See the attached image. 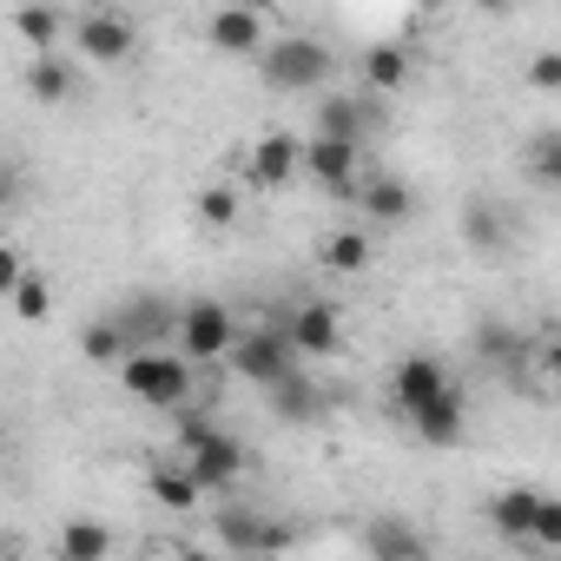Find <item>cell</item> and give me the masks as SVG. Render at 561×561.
I'll return each instance as SVG.
<instances>
[{"label": "cell", "mask_w": 561, "mask_h": 561, "mask_svg": "<svg viewBox=\"0 0 561 561\" xmlns=\"http://www.w3.org/2000/svg\"><path fill=\"white\" fill-rule=\"evenodd\" d=\"M331 67H337V54L318 34H277L257 54V73H264L271 93H318L331 80Z\"/></svg>", "instance_id": "obj_1"}, {"label": "cell", "mask_w": 561, "mask_h": 561, "mask_svg": "<svg viewBox=\"0 0 561 561\" xmlns=\"http://www.w3.org/2000/svg\"><path fill=\"white\" fill-rule=\"evenodd\" d=\"M119 390L133 397V403H146V410H185V397H192V364L179 357V351H126V364H119Z\"/></svg>", "instance_id": "obj_2"}, {"label": "cell", "mask_w": 561, "mask_h": 561, "mask_svg": "<svg viewBox=\"0 0 561 561\" xmlns=\"http://www.w3.org/2000/svg\"><path fill=\"white\" fill-rule=\"evenodd\" d=\"M172 331H179V357H185V364H225L244 324L231 318V305H218V298H192V305H179Z\"/></svg>", "instance_id": "obj_3"}, {"label": "cell", "mask_w": 561, "mask_h": 561, "mask_svg": "<svg viewBox=\"0 0 561 561\" xmlns=\"http://www.w3.org/2000/svg\"><path fill=\"white\" fill-rule=\"evenodd\" d=\"M231 377H244V383H257V390H271V383H285L291 370H298V357H291V344H285V331L277 324H251V331H238V344H231Z\"/></svg>", "instance_id": "obj_4"}, {"label": "cell", "mask_w": 561, "mask_h": 561, "mask_svg": "<svg viewBox=\"0 0 561 561\" xmlns=\"http://www.w3.org/2000/svg\"><path fill=\"white\" fill-rule=\"evenodd\" d=\"M179 469L198 482V495H225V489H238V476L251 469V449H244L231 430H211L205 443L179 449Z\"/></svg>", "instance_id": "obj_5"}, {"label": "cell", "mask_w": 561, "mask_h": 561, "mask_svg": "<svg viewBox=\"0 0 561 561\" xmlns=\"http://www.w3.org/2000/svg\"><path fill=\"white\" fill-rule=\"evenodd\" d=\"M277 331H285V344H291L298 364H305V357H337V351H344V311H337L331 298L291 305L285 318H277Z\"/></svg>", "instance_id": "obj_6"}, {"label": "cell", "mask_w": 561, "mask_h": 561, "mask_svg": "<svg viewBox=\"0 0 561 561\" xmlns=\"http://www.w3.org/2000/svg\"><path fill=\"white\" fill-rule=\"evenodd\" d=\"M73 47H80L93 67H119V60H133V47H139V21L119 14V8H87V14L73 21Z\"/></svg>", "instance_id": "obj_7"}, {"label": "cell", "mask_w": 561, "mask_h": 561, "mask_svg": "<svg viewBox=\"0 0 561 561\" xmlns=\"http://www.w3.org/2000/svg\"><path fill=\"white\" fill-rule=\"evenodd\" d=\"M298 172H305V139L285 133V126L264 133V139L244 152V185H251V192H285Z\"/></svg>", "instance_id": "obj_8"}, {"label": "cell", "mask_w": 561, "mask_h": 561, "mask_svg": "<svg viewBox=\"0 0 561 561\" xmlns=\"http://www.w3.org/2000/svg\"><path fill=\"white\" fill-rule=\"evenodd\" d=\"M449 383H456V377H449V364H443V357L410 351V357H397V370H390V403H397V416H416V410H423V403H436Z\"/></svg>", "instance_id": "obj_9"}, {"label": "cell", "mask_w": 561, "mask_h": 561, "mask_svg": "<svg viewBox=\"0 0 561 561\" xmlns=\"http://www.w3.org/2000/svg\"><path fill=\"white\" fill-rule=\"evenodd\" d=\"M218 541L231 554H285L291 548V528L271 522V515H257V508H218Z\"/></svg>", "instance_id": "obj_10"}, {"label": "cell", "mask_w": 561, "mask_h": 561, "mask_svg": "<svg viewBox=\"0 0 561 561\" xmlns=\"http://www.w3.org/2000/svg\"><path fill=\"white\" fill-rule=\"evenodd\" d=\"M305 172H311L324 192L351 198L357 179H364V146H344V139H305Z\"/></svg>", "instance_id": "obj_11"}, {"label": "cell", "mask_w": 561, "mask_h": 561, "mask_svg": "<svg viewBox=\"0 0 561 561\" xmlns=\"http://www.w3.org/2000/svg\"><path fill=\"white\" fill-rule=\"evenodd\" d=\"M205 41L218 47V54H231V60H257L264 54V14L257 8H218L211 21H205Z\"/></svg>", "instance_id": "obj_12"}, {"label": "cell", "mask_w": 561, "mask_h": 561, "mask_svg": "<svg viewBox=\"0 0 561 561\" xmlns=\"http://www.w3.org/2000/svg\"><path fill=\"white\" fill-rule=\"evenodd\" d=\"M403 423H410L430 449H456V443H462V430H469V397H462V383H449L436 403H423V410H416V416H403Z\"/></svg>", "instance_id": "obj_13"}, {"label": "cell", "mask_w": 561, "mask_h": 561, "mask_svg": "<svg viewBox=\"0 0 561 561\" xmlns=\"http://www.w3.org/2000/svg\"><path fill=\"white\" fill-rule=\"evenodd\" d=\"M351 205H357V211H370L377 225H410V218H416V192H410L403 179H390V172H370V179H357Z\"/></svg>", "instance_id": "obj_14"}, {"label": "cell", "mask_w": 561, "mask_h": 561, "mask_svg": "<svg viewBox=\"0 0 561 561\" xmlns=\"http://www.w3.org/2000/svg\"><path fill=\"white\" fill-rule=\"evenodd\" d=\"M54 561H113V528L100 515H67L54 528Z\"/></svg>", "instance_id": "obj_15"}, {"label": "cell", "mask_w": 561, "mask_h": 561, "mask_svg": "<svg viewBox=\"0 0 561 561\" xmlns=\"http://www.w3.org/2000/svg\"><path fill=\"white\" fill-rule=\"evenodd\" d=\"M172 305L165 298H133V305H119L113 311V324H119V337H126V351H152L159 344V331H172Z\"/></svg>", "instance_id": "obj_16"}, {"label": "cell", "mask_w": 561, "mask_h": 561, "mask_svg": "<svg viewBox=\"0 0 561 561\" xmlns=\"http://www.w3.org/2000/svg\"><path fill=\"white\" fill-rule=\"evenodd\" d=\"M364 554H370V561H430V541H423L410 522L377 515V522L364 528Z\"/></svg>", "instance_id": "obj_17"}, {"label": "cell", "mask_w": 561, "mask_h": 561, "mask_svg": "<svg viewBox=\"0 0 561 561\" xmlns=\"http://www.w3.org/2000/svg\"><path fill=\"white\" fill-rule=\"evenodd\" d=\"M73 87H80V73H73L67 54H41V60H27V93H34V106H67Z\"/></svg>", "instance_id": "obj_18"}, {"label": "cell", "mask_w": 561, "mask_h": 561, "mask_svg": "<svg viewBox=\"0 0 561 561\" xmlns=\"http://www.w3.org/2000/svg\"><path fill=\"white\" fill-rule=\"evenodd\" d=\"M264 397H271V410L285 416V423H318L324 416V390L311 383V370H291L285 383H271Z\"/></svg>", "instance_id": "obj_19"}, {"label": "cell", "mask_w": 561, "mask_h": 561, "mask_svg": "<svg viewBox=\"0 0 561 561\" xmlns=\"http://www.w3.org/2000/svg\"><path fill=\"white\" fill-rule=\"evenodd\" d=\"M535 502H541V489H502V495H489V528H495L502 541H528Z\"/></svg>", "instance_id": "obj_20"}, {"label": "cell", "mask_w": 561, "mask_h": 561, "mask_svg": "<svg viewBox=\"0 0 561 561\" xmlns=\"http://www.w3.org/2000/svg\"><path fill=\"white\" fill-rule=\"evenodd\" d=\"M146 495H152V502H159L165 515H192V508L205 502V495H198V482H192V476H185L179 462H159V469L146 476Z\"/></svg>", "instance_id": "obj_21"}, {"label": "cell", "mask_w": 561, "mask_h": 561, "mask_svg": "<svg viewBox=\"0 0 561 561\" xmlns=\"http://www.w3.org/2000/svg\"><path fill=\"white\" fill-rule=\"evenodd\" d=\"M364 87H370V93H403V87H410V54H403L397 41H377V47L364 54Z\"/></svg>", "instance_id": "obj_22"}, {"label": "cell", "mask_w": 561, "mask_h": 561, "mask_svg": "<svg viewBox=\"0 0 561 561\" xmlns=\"http://www.w3.org/2000/svg\"><path fill=\"white\" fill-rule=\"evenodd\" d=\"M324 271H337V277H357V271H370V231H357V225H337L331 238H324Z\"/></svg>", "instance_id": "obj_23"}, {"label": "cell", "mask_w": 561, "mask_h": 561, "mask_svg": "<svg viewBox=\"0 0 561 561\" xmlns=\"http://www.w3.org/2000/svg\"><path fill=\"white\" fill-rule=\"evenodd\" d=\"M364 133H370V106H357V100H324L318 106V139L364 146Z\"/></svg>", "instance_id": "obj_24"}, {"label": "cell", "mask_w": 561, "mask_h": 561, "mask_svg": "<svg viewBox=\"0 0 561 561\" xmlns=\"http://www.w3.org/2000/svg\"><path fill=\"white\" fill-rule=\"evenodd\" d=\"M14 34H21V41H27V54L41 60V54H54V47H60L67 14H54V8H21V14H14Z\"/></svg>", "instance_id": "obj_25"}, {"label": "cell", "mask_w": 561, "mask_h": 561, "mask_svg": "<svg viewBox=\"0 0 561 561\" xmlns=\"http://www.w3.org/2000/svg\"><path fill=\"white\" fill-rule=\"evenodd\" d=\"M238 211H244V192H238V185H205V192L192 198V218H198L205 231H231Z\"/></svg>", "instance_id": "obj_26"}, {"label": "cell", "mask_w": 561, "mask_h": 561, "mask_svg": "<svg viewBox=\"0 0 561 561\" xmlns=\"http://www.w3.org/2000/svg\"><path fill=\"white\" fill-rule=\"evenodd\" d=\"M8 305H14V318H21V324H47V318H54V285L27 264V271H21V285L8 291Z\"/></svg>", "instance_id": "obj_27"}, {"label": "cell", "mask_w": 561, "mask_h": 561, "mask_svg": "<svg viewBox=\"0 0 561 561\" xmlns=\"http://www.w3.org/2000/svg\"><path fill=\"white\" fill-rule=\"evenodd\" d=\"M80 357H87V364H106V370H119V364H126V337H119V324H113V318L87 324V331H80Z\"/></svg>", "instance_id": "obj_28"}, {"label": "cell", "mask_w": 561, "mask_h": 561, "mask_svg": "<svg viewBox=\"0 0 561 561\" xmlns=\"http://www.w3.org/2000/svg\"><path fill=\"white\" fill-rule=\"evenodd\" d=\"M476 351H482V364H495V370H522V337L508 331V324H476Z\"/></svg>", "instance_id": "obj_29"}, {"label": "cell", "mask_w": 561, "mask_h": 561, "mask_svg": "<svg viewBox=\"0 0 561 561\" xmlns=\"http://www.w3.org/2000/svg\"><path fill=\"white\" fill-rule=\"evenodd\" d=\"M462 238H469L476 251H502V244H508V225H502V211H495V205H469Z\"/></svg>", "instance_id": "obj_30"}, {"label": "cell", "mask_w": 561, "mask_h": 561, "mask_svg": "<svg viewBox=\"0 0 561 561\" xmlns=\"http://www.w3.org/2000/svg\"><path fill=\"white\" fill-rule=\"evenodd\" d=\"M528 541H535L541 554H561V502H554V495H541V502H535V522H528Z\"/></svg>", "instance_id": "obj_31"}, {"label": "cell", "mask_w": 561, "mask_h": 561, "mask_svg": "<svg viewBox=\"0 0 561 561\" xmlns=\"http://www.w3.org/2000/svg\"><path fill=\"white\" fill-rule=\"evenodd\" d=\"M27 198V172H21V159H0V211H14Z\"/></svg>", "instance_id": "obj_32"}, {"label": "cell", "mask_w": 561, "mask_h": 561, "mask_svg": "<svg viewBox=\"0 0 561 561\" xmlns=\"http://www.w3.org/2000/svg\"><path fill=\"white\" fill-rule=\"evenodd\" d=\"M528 80H535L541 93H554V87H561V54H535V67H528Z\"/></svg>", "instance_id": "obj_33"}, {"label": "cell", "mask_w": 561, "mask_h": 561, "mask_svg": "<svg viewBox=\"0 0 561 561\" xmlns=\"http://www.w3.org/2000/svg\"><path fill=\"white\" fill-rule=\"evenodd\" d=\"M21 271H27V257H21L14 244H0V298H8V291L21 285Z\"/></svg>", "instance_id": "obj_34"}, {"label": "cell", "mask_w": 561, "mask_h": 561, "mask_svg": "<svg viewBox=\"0 0 561 561\" xmlns=\"http://www.w3.org/2000/svg\"><path fill=\"white\" fill-rule=\"evenodd\" d=\"M535 172H541V179H554V133H541V139H535Z\"/></svg>", "instance_id": "obj_35"}, {"label": "cell", "mask_w": 561, "mask_h": 561, "mask_svg": "<svg viewBox=\"0 0 561 561\" xmlns=\"http://www.w3.org/2000/svg\"><path fill=\"white\" fill-rule=\"evenodd\" d=\"M27 548H21V535H0V561H21Z\"/></svg>", "instance_id": "obj_36"}, {"label": "cell", "mask_w": 561, "mask_h": 561, "mask_svg": "<svg viewBox=\"0 0 561 561\" xmlns=\"http://www.w3.org/2000/svg\"><path fill=\"white\" fill-rule=\"evenodd\" d=\"M159 561H211V554H198V548H179V554H159Z\"/></svg>", "instance_id": "obj_37"}]
</instances>
